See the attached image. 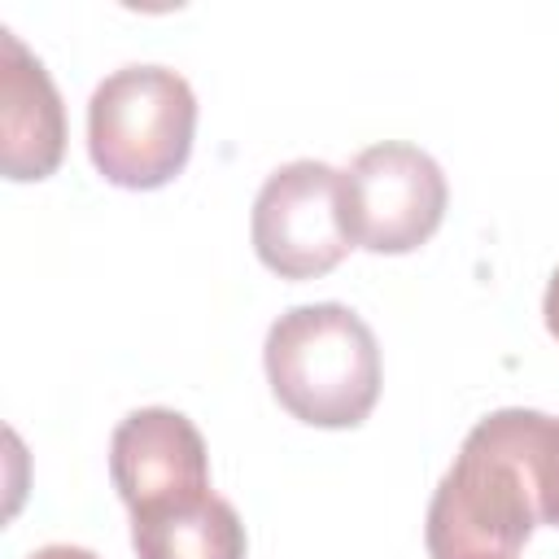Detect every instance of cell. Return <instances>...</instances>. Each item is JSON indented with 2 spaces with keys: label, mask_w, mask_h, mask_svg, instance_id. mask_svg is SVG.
I'll use <instances>...</instances> for the list:
<instances>
[{
  "label": "cell",
  "mask_w": 559,
  "mask_h": 559,
  "mask_svg": "<svg viewBox=\"0 0 559 559\" xmlns=\"http://www.w3.org/2000/svg\"><path fill=\"white\" fill-rule=\"evenodd\" d=\"M550 415L507 406L459 445L428 502L432 559H515L542 524V441Z\"/></svg>",
  "instance_id": "6da1fadb"
},
{
  "label": "cell",
  "mask_w": 559,
  "mask_h": 559,
  "mask_svg": "<svg viewBox=\"0 0 559 559\" xmlns=\"http://www.w3.org/2000/svg\"><path fill=\"white\" fill-rule=\"evenodd\" d=\"M262 362L275 402L310 428H354L380 397V345L341 301L284 310L266 332Z\"/></svg>",
  "instance_id": "7a4b0ae2"
},
{
  "label": "cell",
  "mask_w": 559,
  "mask_h": 559,
  "mask_svg": "<svg viewBox=\"0 0 559 559\" xmlns=\"http://www.w3.org/2000/svg\"><path fill=\"white\" fill-rule=\"evenodd\" d=\"M197 96L166 66H122L87 100L92 166L131 192L170 183L192 153Z\"/></svg>",
  "instance_id": "3957f363"
},
{
  "label": "cell",
  "mask_w": 559,
  "mask_h": 559,
  "mask_svg": "<svg viewBox=\"0 0 559 559\" xmlns=\"http://www.w3.org/2000/svg\"><path fill=\"white\" fill-rule=\"evenodd\" d=\"M445 175L415 144H371L341 170V210L349 240L367 253H411L445 218Z\"/></svg>",
  "instance_id": "277c9868"
},
{
  "label": "cell",
  "mask_w": 559,
  "mask_h": 559,
  "mask_svg": "<svg viewBox=\"0 0 559 559\" xmlns=\"http://www.w3.org/2000/svg\"><path fill=\"white\" fill-rule=\"evenodd\" d=\"M249 227L262 266L280 280L328 275L354 249L341 210V170L314 157L271 170L253 201Z\"/></svg>",
  "instance_id": "5b68a950"
},
{
  "label": "cell",
  "mask_w": 559,
  "mask_h": 559,
  "mask_svg": "<svg viewBox=\"0 0 559 559\" xmlns=\"http://www.w3.org/2000/svg\"><path fill=\"white\" fill-rule=\"evenodd\" d=\"M109 476L131 515L210 493V459L197 424L170 406L131 411L109 437Z\"/></svg>",
  "instance_id": "8992f818"
},
{
  "label": "cell",
  "mask_w": 559,
  "mask_h": 559,
  "mask_svg": "<svg viewBox=\"0 0 559 559\" xmlns=\"http://www.w3.org/2000/svg\"><path fill=\"white\" fill-rule=\"evenodd\" d=\"M0 96H4V144L0 166L13 183L48 179L66 153V109L39 57L13 31H0Z\"/></svg>",
  "instance_id": "52a82bcc"
},
{
  "label": "cell",
  "mask_w": 559,
  "mask_h": 559,
  "mask_svg": "<svg viewBox=\"0 0 559 559\" xmlns=\"http://www.w3.org/2000/svg\"><path fill=\"white\" fill-rule=\"evenodd\" d=\"M131 546L140 559H245V524L227 498L205 493L131 515Z\"/></svg>",
  "instance_id": "ba28073f"
},
{
  "label": "cell",
  "mask_w": 559,
  "mask_h": 559,
  "mask_svg": "<svg viewBox=\"0 0 559 559\" xmlns=\"http://www.w3.org/2000/svg\"><path fill=\"white\" fill-rule=\"evenodd\" d=\"M542 524L559 528V419L550 415L546 424V441H542Z\"/></svg>",
  "instance_id": "9c48e42d"
},
{
  "label": "cell",
  "mask_w": 559,
  "mask_h": 559,
  "mask_svg": "<svg viewBox=\"0 0 559 559\" xmlns=\"http://www.w3.org/2000/svg\"><path fill=\"white\" fill-rule=\"evenodd\" d=\"M542 314H546V328H550V336L559 341V271L550 275V284H546V301H542Z\"/></svg>",
  "instance_id": "30bf717a"
},
{
  "label": "cell",
  "mask_w": 559,
  "mask_h": 559,
  "mask_svg": "<svg viewBox=\"0 0 559 559\" xmlns=\"http://www.w3.org/2000/svg\"><path fill=\"white\" fill-rule=\"evenodd\" d=\"M26 559H100V555H92L83 546H44V550H35Z\"/></svg>",
  "instance_id": "8fae6325"
}]
</instances>
